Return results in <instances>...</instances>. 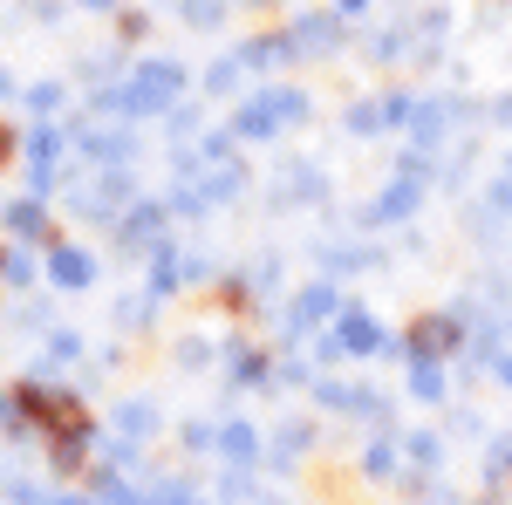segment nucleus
Segmentation results:
<instances>
[{"mask_svg":"<svg viewBox=\"0 0 512 505\" xmlns=\"http://www.w3.org/2000/svg\"><path fill=\"white\" fill-rule=\"evenodd\" d=\"M280 35L294 48V62H335V55L349 48V21H342L335 7H301V14L280 21Z\"/></svg>","mask_w":512,"mask_h":505,"instance_id":"obj_8","label":"nucleus"},{"mask_svg":"<svg viewBox=\"0 0 512 505\" xmlns=\"http://www.w3.org/2000/svg\"><path fill=\"white\" fill-rule=\"evenodd\" d=\"M342 301H349L342 280H308V287H294V301L280 308V349H301L308 335H321Z\"/></svg>","mask_w":512,"mask_h":505,"instance_id":"obj_7","label":"nucleus"},{"mask_svg":"<svg viewBox=\"0 0 512 505\" xmlns=\"http://www.w3.org/2000/svg\"><path fill=\"white\" fill-rule=\"evenodd\" d=\"M21 103H28V117H35V123H55V117H62V103H69V82H62V76L28 82V89H21Z\"/></svg>","mask_w":512,"mask_h":505,"instance_id":"obj_27","label":"nucleus"},{"mask_svg":"<svg viewBox=\"0 0 512 505\" xmlns=\"http://www.w3.org/2000/svg\"><path fill=\"white\" fill-rule=\"evenodd\" d=\"M212 430H219V424H205V417H192V424H178V444H185L192 458H212Z\"/></svg>","mask_w":512,"mask_h":505,"instance_id":"obj_41","label":"nucleus"},{"mask_svg":"<svg viewBox=\"0 0 512 505\" xmlns=\"http://www.w3.org/2000/svg\"><path fill=\"white\" fill-rule=\"evenodd\" d=\"M7 328H48V301H21V308H7Z\"/></svg>","mask_w":512,"mask_h":505,"instance_id":"obj_42","label":"nucleus"},{"mask_svg":"<svg viewBox=\"0 0 512 505\" xmlns=\"http://www.w3.org/2000/svg\"><path fill=\"white\" fill-rule=\"evenodd\" d=\"M355 471L369 478V485H403V444H396V430H376L362 451H355Z\"/></svg>","mask_w":512,"mask_h":505,"instance_id":"obj_18","label":"nucleus"},{"mask_svg":"<svg viewBox=\"0 0 512 505\" xmlns=\"http://www.w3.org/2000/svg\"><path fill=\"white\" fill-rule=\"evenodd\" d=\"M137 41H151V14L144 7H117V48H137Z\"/></svg>","mask_w":512,"mask_h":505,"instance_id":"obj_39","label":"nucleus"},{"mask_svg":"<svg viewBox=\"0 0 512 505\" xmlns=\"http://www.w3.org/2000/svg\"><path fill=\"white\" fill-rule=\"evenodd\" d=\"M164 430V410L151 396H123L117 410H110V437H130V444H151Z\"/></svg>","mask_w":512,"mask_h":505,"instance_id":"obj_22","label":"nucleus"},{"mask_svg":"<svg viewBox=\"0 0 512 505\" xmlns=\"http://www.w3.org/2000/svg\"><path fill=\"white\" fill-rule=\"evenodd\" d=\"M485 485H512V437H492V458H485Z\"/></svg>","mask_w":512,"mask_h":505,"instance_id":"obj_40","label":"nucleus"},{"mask_svg":"<svg viewBox=\"0 0 512 505\" xmlns=\"http://www.w3.org/2000/svg\"><path fill=\"white\" fill-rule=\"evenodd\" d=\"M185 505H212V499H205V492H192V499H185Z\"/></svg>","mask_w":512,"mask_h":505,"instance_id":"obj_52","label":"nucleus"},{"mask_svg":"<svg viewBox=\"0 0 512 505\" xmlns=\"http://www.w3.org/2000/svg\"><path fill=\"white\" fill-rule=\"evenodd\" d=\"M451 430H458V437H485V424H478L472 410H458V417H451Z\"/></svg>","mask_w":512,"mask_h":505,"instance_id":"obj_45","label":"nucleus"},{"mask_svg":"<svg viewBox=\"0 0 512 505\" xmlns=\"http://www.w3.org/2000/svg\"><path fill=\"white\" fill-rule=\"evenodd\" d=\"M403 383L417 403H451V362H403Z\"/></svg>","mask_w":512,"mask_h":505,"instance_id":"obj_25","label":"nucleus"},{"mask_svg":"<svg viewBox=\"0 0 512 505\" xmlns=\"http://www.w3.org/2000/svg\"><path fill=\"white\" fill-rule=\"evenodd\" d=\"M76 7H89V14H117L123 0H76Z\"/></svg>","mask_w":512,"mask_h":505,"instance_id":"obj_50","label":"nucleus"},{"mask_svg":"<svg viewBox=\"0 0 512 505\" xmlns=\"http://www.w3.org/2000/svg\"><path fill=\"white\" fill-rule=\"evenodd\" d=\"M0 287H14V294H28V287H41V253H35V246H7V267H0Z\"/></svg>","mask_w":512,"mask_h":505,"instance_id":"obj_30","label":"nucleus"},{"mask_svg":"<svg viewBox=\"0 0 512 505\" xmlns=\"http://www.w3.org/2000/svg\"><path fill=\"white\" fill-rule=\"evenodd\" d=\"M478 505H492V499H478Z\"/></svg>","mask_w":512,"mask_h":505,"instance_id":"obj_54","label":"nucleus"},{"mask_svg":"<svg viewBox=\"0 0 512 505\" xmlns=\"http://www.w3.org/2000/svg\"><path fill=\"white\" fill-rule=\"evenodd\" d=\"M410 48H417V41H410V28H383V35H369V62H383V69H390V62H403V55H410Z\"/></svg>","mask_w":512,"mask_h":505,"instance_id":"obj_37","label":"nucleus"},{"mask_svg":"<svg viewBox=\"0 0 512 505\" xmlns=\"http://www.w3.org/2000/svg\"><path fill=\"white\" fill-rule=\"evenodd\" d=\"M315 117V96L308 89H294V82H260V89H246L233 103V144H267V137H287V130H301V123Z\"/></svg>","mask_w":512,"mask_h":505,"instance_id":"obj_2","label":"nucleus"},{"mask_svg":"<svg viewBox=\"0 0 512 505\" xmlns=\"http://www.w3.org/2000/svg\"><path fill=\"white\" fill-rule=\"evenodd\" d=\"M315 355L301 349H274V369H267V396H280V389H315Z\"/></svg>","mask_w":512,"mask_h":505,"instance_id":"obj_24","label":"nucleus"},{"mask_svg":"<svg viewBox=\"0 0 512 505\" xmlns=\"http://www.w3.org/2000/svg\"><path fill=\"white\" fill-rule=\"evenodd\" d=\"M205 301L226 314V321H253V314H260V287L246 280V267H233V273H219V280L205 287Z\"/></svg>","mask_w":512,"mask_h":505,"instance_id":"obj_21","label":"nucleus"},{"mask_svg":"<svg viewBox=\"0 0 512 505\" xmlns=\"http://www.w3.org/2000/svg\"><path fill=\"white\" fill-rule=\"evenodd\" d=\"M0 233H7V246H48V239H62V226H55V212H48V198H28L14 192L7 205H0Z\"/></svg>","mask_w":512,"mask_h":505,"instance_id":"obj_12","label":"nucleus"},{"mask_svg":"<svg viewBox=\"0 0 512 505\" xmlns=\"http://www.w3.org/2000/svg\"><path fill=\"white\" fill-rule=\"evenodd\" d=\"M82 349H89V342H82L76 328H48V342H41V383H48V376H62V369H76Z\"/></svg>","mask_w":512,"mask_h":505,"instance_id":"obj_26","label":"nucleus"},{"mask_svg":"<svg viewBox=\"0 0 512 505\" xmlns=\"http://www.w3.org/2000/svg\"><path fill=\"white\" fill-rule=\"evenodd\" d=\"M315 444H321V430L308 424V417H280L274 437H267V465L274 471H301L308 458H315Z\"/></svg>","mask_w":512,"mask_h":505,"instance_id":"obj_15","label":"nucleus"},{"mask_svg":"<svg viewBox=\"0 0 512 505\" xmlns=\"http://www.w3.org/2000/svg\"><path fill=\"white\" fill-rule=\"evenodd\" d=\"M96 253H89V246H82V239H48V246H41V287H55V294H89V287H96Z\"/></svg>","mask_w":512,"mask_h":505,"instance_id":"obj_11","label":"nucleus"},{"mask_svg":"<svg viewBox=\"0 0 512 505\" xmlns=\"http://www.w3.org/2000/svg\"><path fill=\"white\" fill-rule=\"evenodd\" d=\"M485 117H492V123H506V130H512V89L499 96V103H492V110H485Z\"/></svg>","mask_w":512,"mask_h":505,"instance_id":"obj_48","label":"nucleus"},{"mask_svg":"<svg viewBox=\"0 0 512 505\" xmlns=\"http://www.w3.org/2000/svg\"><path fill=\"white\" fill-rule=\"evenodd\" d=\"M212 505H260V478H253V471H219Z\"/></svg>","mask_w":512,"mask_h":505,"instance_id":"obj_33","label":"nucleus"},{"mask_svg":"<svg viewBox=\"0 0 512 505\" xmlns=\"http://www.w3.org/2000/svg\"><path fill=\"white\" fill-rule=\"evenodd\" d=\"M158 308H164V301H151V294L137 287V294H123L117 308H110V321H117V335H144V328L158 321Z\"/></svg>","mask_w":512,"mask_h":505,"instance_id":"obj_28","label":"nucleus"},{"mask_svg":"<svg viewBox=\"0 0 512 505\" xmlns=\"http://www.w3.org/2000/svg\"><path fill=\"white\" fill-rule=\"evenodd\" d=\"M185 62H171V55H144V62H130L117 82H103V89H89V117L103 123H144V117H164L171 103H185Z\"/></svg>","mask_w":512,"mask_h":505,"instance_id":"obj_1","label":"nucleus"},{"mask_svg":"<svg viewBox=\"0 0 512 505\" xmlns=\"http://www.w3.org/2000/svg\"><path fill=\"white\" fill-rule=\"evenodd\" d=\"M492 376H499V383L512 389V349H499V355H492Z\"/></svg>","mask_w":512,"mask_h":505,"instance_id":"obj_47","label":"nucleus"},{"mask_svg":"<svg viewBox=\"0 0 512 505\" xmlns=\"http://www.w3.org/2000/svg\"><path fill=\"white\" fill-rule=\"evenodd\" d=\"M308 396H315L321 417H342V424H369V430H390L396 424L390 396H383L376 383H349V376H328V369H321Z\"/></svg>","mask_w":512,"mask_h":505,"instance_id":"obj_6","label":"nucleus"},{"mask_svg":"<svg viewBox=\"0 0 512 505\" xmlns=\"http://www.w3.org/2000/svg\"><path fill=\"white\" fill-rule=\"evenodd\" d=\"M171 362H178V369H185V376H205V369H212V362H219V349H212V335H178V342H171Z\"/></svg>","mask_w":512,"mask_h":505,"instance_id":"obj_32","label":"nucleus"},{"mask_svg":"<svg viewBox=\"0 0 512 505\" xmlns=\"http://www.w3.org/2000/svg\"><path fill=\"white\" fill-rule=\"evenodd\" d=\"M308 342H315V369H328V362H369V355H390V328L362 308V301H342L335 321H328L321 335H308Z\"/></svg>","mask_w":512,"mask_h":505,"instance_id":"obj_4","label":"nucleus"},{"mask_svg":"<svg viewBox=\"0 0 512 505\" xmlns=\"http://www.w3.org/2000/svg\"><path fill=\"white\" fill-rule=\"evenodd\" d=\"M246 178H253V171H246L239 157H226V164H205L192 185H198V198H205V212H226L233 198H246Z\"/></svg>","mask_w":512,"mask_h":505,"instance_id":"obj_20","label":"nucleus"},{"mask_svg":"<svg viewBox=\"0 0 512 505\" xmlns=\"http://www.w3.org/2000/svg\"><path fill=\"white\" fill-rule=\"evenodd\" d=\"M48 505H96V499H89L82 485H62V492H48Z\"/></svg>","mask_w":512,"mask_h":505,"instance_id":"obj_44","label":"nucleus"},{"mask_svg":"<svg viewBox=\"0 0 512 505\" xmlns=\"http://www.w3.org/2000/svg\"><path fill=\"white\" fill-rule=\"evenodd\" d=\"M458 355H465V321L451 308L410 314L390 335V362H458Z\"/></svg>","mask_w":512,"mask_h":505,"instance_id":"obj_5","label":"nucleus"},{"mask_svg":"<svg viewBox=\"0 0 512 505\" xmlns=\"http://www.w3.org/2000/svg\"><path fill=\"white\" fill-rule=\"evenodd\" d=\"M0 103H21V82L7 76V62H0Z\"/></svg>","mask_w":512,"mask_h":505,"instance_id":"obj_49","label":"nucleus"},{"mask_svg":"<svg viewBox=\"0 0 512 505\" xmlns=\"http://www.w3.org/2000/svg\"><path fill=\"white\" fill-rule=\"evenodd\" d=\"M424 192H431V157H417V151H403L396 157V171H390V185L369 198L362 212H355V226L362 233H390V226H410L417 212H424Z\"/></svg>","mask_w":512,"mask_h":505,"instance_id":"obj_3","label":"nucleus"},{"mask_svg":"<svg viewBox=\"0 0 512 505\" xmlns=\"http://www.w3.org/2000/svg\"><path fill=\"white\" fill-rule=\"evenodd\" d=\"M14 157H21V130H14V123L0 117V171H7V164H14Z\"/></svg>","mask_w":512,"mask_h":505,"instance_id":"obj_43","label":"nucleus"},{"mask_svg":"<svg viewBox=\"0 0 512 505\" xmlns=\"http://www.w3.org/2000/svg\"><path fill=\"white\" fill-rule=\"evenodd\" d=\"M178 14H185V28H198V35H212L226 14H233V0H171Z\"/></svg>","mask_w":512,"mask_h":505,"instance_id":"obj_35","label":"nucleus"},{"mask_svg":"<svg viewBox=\"0 0 512 505\" xmlns=\"http://www.w3.org/2000/svg\"><path fill=\"white\" fill-rule=\"evenodd\" d=\"M0 396H7V389H0Z\"/></svg>","mask_w":512,"mask_h":505,"instance_id":"obj_55","label":"nucleus"},{"mask_svg":"<svg viewBox=\"0 0 512 505\" xmlns=\"http://www.w3.org/2000/svg\"><path fill=\"white\" fill-rule=\"evenodd\" d=\"M342 130H349L355 144L383 137V110H376V96H362V103H349V110H342Z\"/></svg>","mask_w":512,"mask_h":505,"instance_id":"obj_34","label":"nucleus"},{"mask_svg":"<svg viewBox=\"0 0 512 505\" xmlns=\"http://www.w3.org/2000/svg\"><path fill=\"white\" fill-rule=\"evenodd\" d=\"M376 110H383V130H396V137H403V130H410V117H417V96H410V89H383V96H376Z\"/></svg>","mask_w":512,"mask_h":505,"instance_id":"obj_36","label":"nucleus"},{"mask_svg":"<svg viewBox=\"0 0 512 505\" xmlns=\"http://www.w3.org/2000/svg\"><path fill=\"white\" fill-rule=\"evenodd\" d=\"M198 137H205V117H198L192 103H171V110H164V144H171V151H192Z\"/></svg>","mask_w":512,"mask_h":505,"instance_id":"obj_29","label":"nucleus"},{"mask_svg":"<svg viewBox=\"0 0 512 505\" xmlns=\"http://www.w3.org/2000/svg\"><path fill=\"white\" fill-rule=\"evenodd\" d=\"M233 7H274V0H233Z\"/></svg>","mask_w":512,"mask_h":505,"instance_id":"obj_51","label":"nucleus"},{"mask_svg":"<svg viewBox=\"0 0 512 505\" xmlns=\"http://www.w3.org/2000/svg\"><path fill=\"white\" fill-rule=\"evenodd\" d=\"M376 267H383V246H369V239H328L321 246V280H355V273Z\"/></svg>","mask_w":512,"mask_h":505,"instance_id":"obj_17","label":"nucleus"},{"mask_svg":"<svg viewBox=\"0 0 512 505\" xmlns=\"http://www.w3.org/2000/svg\"><path fill=\"white\" fill-rule=\"evenodd\" d=\"M0 267H7V239H0Z\"/></svg>","mask_w":512,"mask_h":505,"instance_id":"obj_53","label":"nucleus"},{"mask_svg":"<svg viewBox=\"0 0 512 505\" xmlns=\"http://www.w3.org/2000/svg\"><path fill=\"white\" fill-rule=\"evenodd\" d=\"M233 55H239V69H246V76H274V69H294V48H287V35H280V28H260V35H246Z\"/></svg>","mask_w":512,"mask_h":505,"instance_id":"obj_19","label":"nucleus"},{"mask_svg":"<svg viewBox=\"0 0 512 505\" xmlns=\"http://www.w3.org/2000/svg\"><path fill=\"white\" fill-rule=\"evenodd\" d=\"M396 444H403V471H410V478H431V471L444 465V451H451L444 430H403Z\"/></svg>","mask_w":512,"mask_h":505,"instance_id":"obj_23","label":"nucleus"},{"mask_svg":"<svg viewBox=\"0 0 512 505\" xmlns=\"http://www.w3.org/2000/svg\"><path fill=\"white\" fill-rule=\"evenodd\" d=\"M212 458L226 471H260L267 465V437L246 424V417H226V424L212 430Z\"/></svg>","mask_w":512,"mask_h":505,"instance_id":"obj_14","label":"nucleus"},{"mask_svg":"<svg viewBox=\"0 0 512 505\" xmlns=\"http://www.w3.org/2000/svg\"><path fill=\"white\" fill-rule=\"evenodd\" d=\"M198 89H205L212 103H226V96L239 103V89H246V69H239V55H219V62L205 69V82H198Z\"/></svg>","mask_w":512,"mask_h":505,"instance_id":"obj_31","label":"nucleus"},{"mask_svg":"<svg viewBox=\"0 0 512 505\" xmlns=\"http://www.w3.org/2000/svg\"><path fill=\"white\" fill-rule=\"evenodd\" d=\"M0 499H7V505H48V485H41V478H21V471H7V478H0Z\"/></svg>","mask_w":512,"mask_h":505,"instance_id":"obj_38","label":"nucleus"},{"mask_svg":"<svg viewBox=\"0 0 512 505\" xmlns=\"http://www.w3.org/2000/svg\"><path fill=\"white\" fill-rule=\"evenodd\" d=\"M369 7H376V0H335V14H342V21H362Z\"/></svg>","mask_w":512,"mask_h":505,"instance_id":"obj_46","label":"nucleus"},{"mask_svg":"<svg viewBox=\"0 0 512 505\" xmlns=\"http://www.w3.org/2000/svg\"><path fill=\"white\" fill-rule=\"evenodd\" d=\"M267 369H274V349L253 342L246 328H233L219 342V376H226V396H267Z\"/></svg>","mask_w":512,"mask_h":505,"instance_id":"obj_10","label":"nucleus"},{"mask_svg":"<svg viewBox=\"0 0 512 505\" xmlns=\"http://www.w3.org/2000/svg\"><path fill=\"white\" fill-rule=\"evenodd\" d=\"M164 239H178L171 233V212H164V198H137L130 212H117V226H110V246H117L123 260H151Z\"/></svg>","mask_w":512,"mask_h":505,"instance_id":"obj_9","label":"nucleus"},{"mask_svg":"<svg viewBox=\"0 0 512 505\" xmlns=\"http://www.w3.org/2000/svg\"><path fill=\"white\" fill-rule=\"evenodd\" d=\"M96 444H103L96 417L76 424V430H48V437H41V451H48V471H55V478H82V471L96 465Z\"/></svg>","mask_w":512,"mask_h":505,"instance_id":"obj_13","label":"nucleus"},{"mask_svg":"<svg viewBox=\"0 0 512 505\" xmlns=\"http://www.w3.org/2000/svg\"><path fill=\"white\" fill-rule=\"evenodd\" d=\"M308 205H328V171L321 164H287L274 185V212H308Z\"/></svg>","mask_w":512,"mask_h":505,"instance_id":"obj_16","label":"nucleus"}]
</instances>
